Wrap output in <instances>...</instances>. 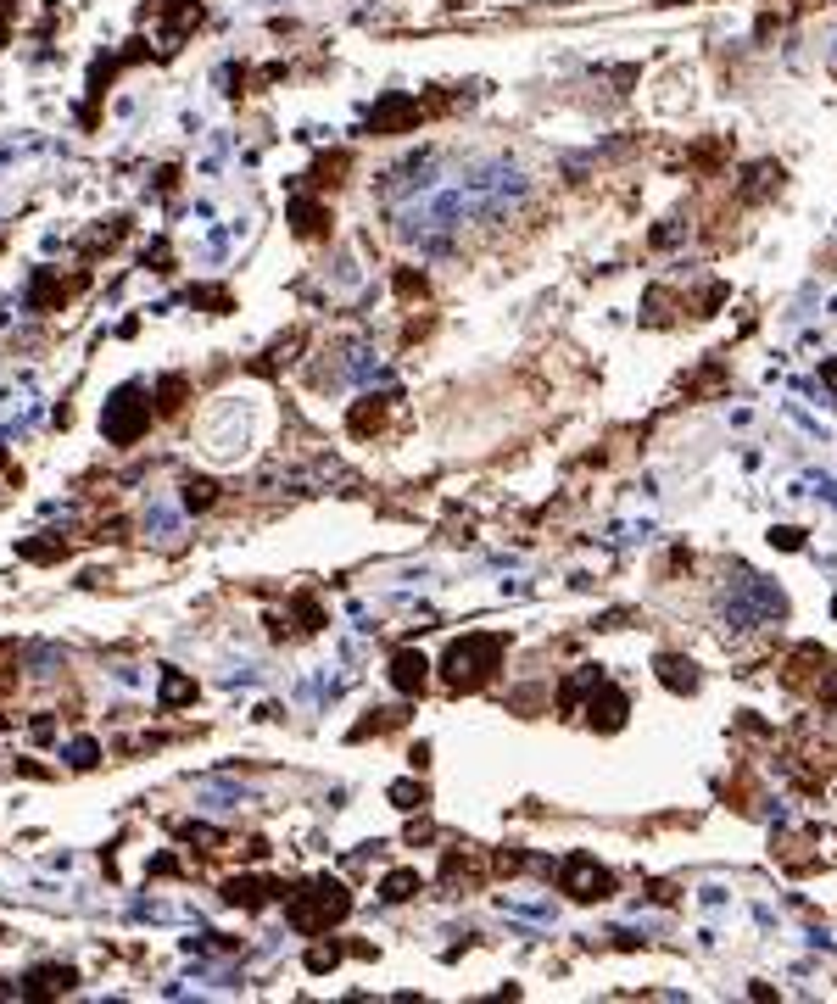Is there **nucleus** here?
<instances>
[{"instance_id": "nucleus-1", "label": "nucleus", "mask_w": 837, "mask_h": 1004, "mask_svg": "<svg viewBox=\"0 0 837 1004\" xmlns=\"http://www.w3.org/2000/svg\"><path fill=\"white\" fill-rule=\"evenodd\" d=\"M497 653H502V636H469V642H458L452 653H447V681L464 686V692H475L480 681H492Z\"/></svg>"}, {"instance_id": "nucleus-2", "label": "nucleus", "mask_w": 837, "mask_h": 1004, "mask_svg": "<svg viewBox=\"0 0 837 1004\" xmlns=\"http://www.w3.org/2000/svg\"><path fill=\"white\" fill-rule=\"evenodd\" d=\"M352 904H346V887H335V882H319V887H307V898H297L290 904V920H297L302 932H319L329 927V920H341Z\"/></svg>"}, {"instance_id": "nucleus-3", "label": "nucleus", "mask_w": 837, "mask_h": 1004, "mask_svg": "<svg viewBox=\"0 0 837 1004\" xmlns=\"http://www.w3.org/2000/svg\"><path fill=\"white\" fill-rule=\"evenodd\" d=\"M614 887V876L603 870L597 860H586V854H575L570 865H564V893H575V898H603Z\"/></svg>"}, {"instance_id": "nucleus-4", "label": "nucleus", "mask_w": 837, "mask_h": 1004, "mask_svg": "<svg viewBox=\"0 0 837 1004\" xmlns=\"http://www.w3.org/2000/svg\"><path fill=\"white\" fill-rule=\"evenodd\" d=\"M151 418V402H134V391H118V402L107 408V435L123 447V441H134L140 425Z\"/></svg>"}, {"instance_id": "nucleus-5", "label": "nucleus", "mask_w": 837, "mask_h": 1004, "mask_svg": "<svg viewBox=\"0 0 837 1004\" xmlns=\"http://www.w3.org/2000/svg\"><path fill=\"white\" fill-rule=\"evenodd\" d=\"M425 676H430L425 653H396V659H391V681H396V692H418V686H425Z\"/></svg>"}, {"instance_id": "nucleus-6", "label": "nucleus", "mask_w": 837, "mask_h": 1004, "mask_svg": "<svg viewBox=\"0 0 837 1004\" xmlns=\"http://www.w3.org/2000/svg\"><path fill=\"white\" fill-rule=\"evenodd\" d=\"M625 720V698L620 692H609V686H603V698H592V725H603V731H614Z\"/></svg>"}, {"instance_id": "nucleus-7", "label": "nucleus", "mask_w": 837, "mask_h": 1004, "mask_svg": "<svg viewBox=\"0 0 837 1004\" xmlns=\"http://www.w3.org/2000/svg\"><path fill=\"white\" fill-rule=\"evenodd\" d=\"M659 676H664V686H676V692H693L698 686L693 664H681V659H659Z\"/></svg>"}, {"instance_id": "nucleus-8", "label": "nucleus", "mask_w": 837, "mask_h": 1004, "mask_svg": "<svg viewBox=\"0 0 837 1004\" xmlns=\"http://www.w3.org/2000/svg\"><path fill=\"white\" fill-rule=\"evenodd\" d=\"M413 887H418V876H413V870H396V876H386V898H391V904L413 898Z\"/></svg>"}, {"instance_id": "nucleus-9", "label": "nucleus", "mask_w": 837, "mask_h": 1004, "mask_svg": "<svg viewBox=\"0 0 837 1004\" xmlns=\"http://www.w3.org/2000/svg\"><path fill=\"white\" fill-rule=\"evenodd\" d=\"M213 480H191V486H184V502H191V508H213Z\"/></svg>"}, {"instance_id": "nucleus-10", "label": "nucleus", "mask_w": 837, "mask_h": 1004, "mask_svg": "<svg viewBox=\"0 0 837 1004\" xmlns=\"http://www.w3.org/2000/svg\"><path fill=\"white\" fill-rule=\"evenodd\" d=\"M319 229H324V213H319V206H297V235H319Z\"/></svg>"}, {"instance_id": "nucleus-11", "label": "nucleus", "mask_w": 837, "mask_h": 1004, "mask_svg": "<svg viewBox=\"0 0 837 1004\" xmlns=\"http://www.w3.org/2000/svg\"><path fill=\"white\" fill-rule=\"evenodd\" d=\"M391 798L402 804V809H418V804H425V787H408V781H402V787H391Z\"/></svg>"}]
</instances>
